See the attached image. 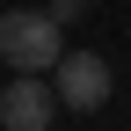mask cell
I'll return each instance as SVG.
<instances>
[{
	"label": "cell",
	"instance_id": "3957f363",
	"mask_svg": "<svg viewBox=\"0 0 131 131\" xmlns=\"http://www.w3.org/2000/svg\"><path fill=\"white\" fill-rule=\"evenodd\" d=\"M58 88L44 73H15L7 88H0V131H51V117H58Z\"/></svg>",
	"mask_w": 131,
	"mask_h": 131
},
{
	"label": "cell",
	"instance_id": "6da1fadb",
	"mask_svg": "<svg viewBox=\"0 0 131 131\" xmlns=\"http://www.w3.org/2000/svg\"><path fill=\"white\" fill-rule=\"evenodd\" d=\"M0 58H7L15 73H51L66 58L58 51V22L44 7H0Z\"/></svg>",
	"mask_w": 131,
	"mask_h": 131
},
{
	"label": "cell",
	"instance_id": "7a4b0ae2",
	"mask_svg": "<svg viewBox=\"0 0 131 131\" xmlns=\"http://www.w3.org/2000/svg\"><path fill=\"white\" fill-rule=\"evenodd\" d=\"M51 88H58V102L73 109V117H95L117 80H109V58H102V51H66V58L51 66Z\"/></svg>",
	"mask_w": 131,
	"mask_h": 131
},
{
	"label": "cell",
	"instance_id": "277c9868",
	"mask_svg": "<svg viewBox=\"0 0 131 131\" xmlns=\"http://www.w3.org/2000/svg\"><path fill=\"white\" fill-rule=\"evenodd\" d=\"M44 15L66 29V22H80V15H88V0H44Z\"/></svg>",
	"mask_w": 131,
	"mask_h": 131
}]
</instances>
